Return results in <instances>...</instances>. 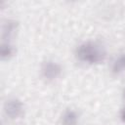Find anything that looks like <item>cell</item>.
Here are the masks:
<instances>
[{"mask_svg": "<svg viewBox=\"0 0 125 125\" xmlns=\"http://www.w3.org/2000/svg\"><path fill=\"white\" fill-rule=\"evenodd\" d=\"M107 56L105 46L98 40H84L80 42L74 50L75 59L87 65H98L103 63Z\"/></svg>", "mask_w": 125, "mask_h": 125, "instance_id": "6da1fadb", "label": "cell"}, {"mask_svg": "<svg viewBox=\"0 0 125 125\" xmlns=\"http://www.w3.org/2000/svg\"><path fill=\"white\" fill-rule=\"evenodd\" d=\"M63 67L58 61L54 59H46L42 62L39 69L41 78L46 82H55L62 75Z\"/></svg>", "mask_w": 125, "mask_h": 125, "instance_id": "7a4b0ae2", "label": "cell"}, {"mask_svg": "<svg viewBox=\"0 0 125 125\" xmlns=\"http://www.w3.org/2000/svg\"><path fill=\"white\" fill-rule=\"evenodd\" d=\"M3 113L8 120L14 121L21 118L24 114V104L17 97H11L4 102Z\"/></svg>", "mask_w": 125, "mask_h": 125, "instance_id": "3957f363", "label": "cell"}, {"mask_svg": "<svg viewBox=\"0 0 125 125\" xmlns=\"http://www.w3.org/2000/svg\"><path fill=\"white\" fill-rule=\"evenodd\" d=\"M81 116L77 109L72 107L65 108L60 116V125H80Z\"/></svg>", "mask_w": 125, "mask_h": 125, "instance_id": "277c9868", "label": "cell"}, {"mask_svg": "<svg viewBox=\"0 0 125 125\" xmlns=\"http://www.w3.org/2000/svg\"><path fill=\"white\" fill-rule=\"evenodd\" d=\"M17 22L13 20H7L1 29V43H13V38L17 31Z\"/></svg>", "mask_w": 125, "mask_h": 125, "instance_id": "5b68a950", "label": "cell"}, {"mask_svg": "<svg viewBox=\"0 0 125 125\" xmlns=\"http://www.w3.org/2000/svg\"><path fill=\"white\" fill-rule=\"evenodd\" d=\"M110 72L119 76L125 72V51L118 53L110 62Z\"/></svg>", "mask_w": 125, "mask_h": 125, "instance_id": "8992f818", "label": "cell"}, {"mask_svg": "<svg viewBox=\"0 0 125 125\" xmlns=\"http://www.w3.org/2000/svg\"><path fill=\"white\" fill-rule=\"evenodd\" d=\"M121 119L125 122V106L123 107V109H122V111H121Z\"/></svg>", "mask_w": 125, "mask_h": 125, "instance_id": "52a82bcc", "label": "cell"}]
</instances>
